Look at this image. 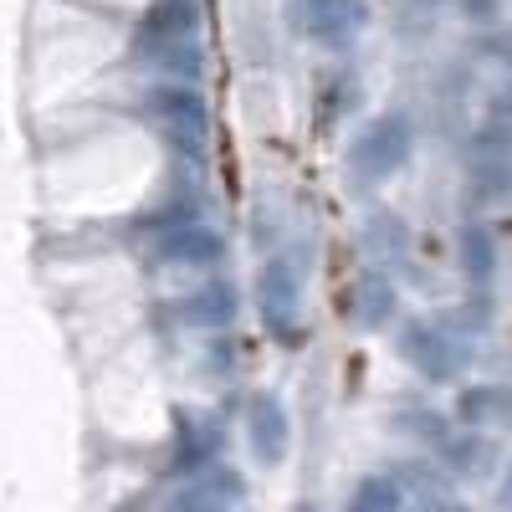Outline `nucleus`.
<instances>
[]
</instances>
